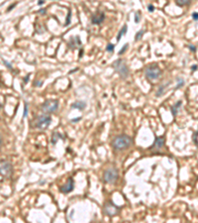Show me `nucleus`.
<instances>
[{"label":"nucleus","instance_id":"obj_13","mask_svg":"<svg viewBox=\"0 0 198 223\" xmlns=\"http://www.w3.org/2000/svg\"><path fill=\"white\" fill-rule=\"evenodd\" d=\"M86 107V103L83 101H76L72 104V108H75V109L83 110Z\"/></svg>","mask_w":198,"mask_h":223},{"label":"nucleus","instance_id":"obj_29","mask_svg":"<svg viewBox=\"0 0 198 223\" xmlns=\"http://www.w3.org/2000/svg\"><path fill=\"white\" fill-rule=\"evenodd\" d=\"M188 48H189V49H190L192 52H196V47H194V46H191V45H189V46H188Z\"/></svg>","mask_w":198,"mask_h":223},{"label":"nucleus","instance_id":"obj_17","mask_svg":"<svg viewBox=\"0 0 198 223\" xmlns=\"http://www.w3.org/2000/svg\"><path fill=\"white\" fill-rule=\"evenodd\" d=\"M168 84H169V82H168V83H166L165 85H162V86H160V89H159V91L157 92V97H160V95L165 93V86H168Z\"/></svg>","mask_w":198,"mask_h":223},{"label":"nucleus","instance_id":"obj_8","mask_svg":"<svg viewBox=\"0 0 198 223\" xmlns=\"http://www.w3.org/2000/svg\"><path fill=\"white\" fill-rule=\"evenodd\" d=\"M0 170H1V175L3 176H9L11 175V172H12V166L10 163L7 162V161L2 160Z\"/></svg>","mask_w":198,"mask_h":223},{"label":"nucleus","instance_id":"obj_9","mask_svg":"<svg viewBox=\"0 0 198 223\" xmlns=\"http://www.w3.org/2000/svg\"><path fill=\"white\" fill-rule=\"evenodd\" d=\"M73 187H74L73 179H72V178H69L66 184H64V185H61V187H60V190L63 193H69L73 190Z\"/></svg>","mask_w":198,"mask_h":223},{"label":"nucleus","instance_id":"obj_27","mask_svg":"<svg viewBox=\"0 0 198 223\" xmlns=\"http://www.w3.org/2000/svg\"><path fill=\"white\" fill-rule=\"evenodd\" d=\"M192 19L194 21H197L198 20V13H192Z\"/></svg>","mask_w":198,"mask_h":223},{"label":"nucleus","instance_id":"obj_11","mask_svg":"<svg viewBox=\"0 0 198 223\" xmlns=\"http://www.w3.org/2000/svg\"><path fill=\"white\" fill-rule=\"evenodd\" d=\"M81 45V42H80V39L78 36L76 37H72L69 42V46L72 49H75L76 47H78V46Z\"/></svg>","mask_w":198,"mask_h":223},{"label":"nucleus","instance_id":"obj_28","mask_svg":"<svg viewBox=\"0 0 198 223\" xmlns=\"http://www.w3.org/2000/svg\"><path fill=\"white\" fill-rule=\"evenodd\" d=\"M2 61H3V63H4V64H5V66H6V67H8V69H10V70H12V67L10 66V64H9V63H7V61H4V60H2Z\"/></svg>","mask_w":198,"mask_h":223},{"label":"nucleus","instance_id":"obj_19","mask_svg":"<svg viewBox=\"0 0 198 223\" xmlns=\"http://www.w3.org/2000/svg\"><path fill=\"white\" fill-rule=\"evenodd\" d=\"M144 33H145L144 30L139 31V32L136 34V36H135V41H139V40H141L142 37H143V35H144Z\"/></svg>","mask_w":198,"mask_h":223},{"label":"nucleus","instance_id":"obj_26","mask_svg":"<svg viewBox=\"0 0 198 223\" xmlns=\"http://www.w3.org/2000/svg\"><path fill=\"white\" fill-rule=\"evenodd\" d=\"M178 80H179V83H178L177 85H176V87H175V88H179V87H181V86L183 85V83H184L183 79H178Z\"/></svg>","mask_w":198,"mask_h":223},{"label":"nucleus","instance_id":"obj_25","mask_svg":"<svg viewBox=\"0 0 198 223\" xmlns=\"http://www.w3.org/2000/svg\"><path fill=\"white\" fill-rule=\"evenodd\" d=\"M128 44H126L125 46H124V47H123V49H121V50H120V51H119V55H122V54H124V53H125L126 52V50H127V48H128Z\"/></svg>","mask_w":198,"mask_h":223},{"label":"nucleus","instance_id":"obj_22","mask_svg":"<svg viewBox=\"0 0 198 223\" xmlns=\"http://www.w3.org/2000/svg\"><path fill=\"white\" fill-rule=\"evenodd\" d=\"M28 115V104L27 102H25V105H24V114H23V118L25 117H27Z\"/></svg>","mask_w":198,"mask_h":223},{"label":"nucleus","instance_id":"obj_20","mask_svg":"<svg viewBox=\"0 0 198 223\" xmlns=\"http://www.w3.org/2000/svg\"><path fill=\"white\" fill-rule=\"evenodd\" d=\"M193 142L195 143V145L198 147V130L193 134Z\"/></svg>","mask_w":198,"mask_h":223},{"label":"nucleus","instance_id":"obj_7","mask_svg":"<svg viewBox=\"0 0 198 223\" xmlns=\"http://www.w3.org/2000/svg\"><path fill=\"white\" fill-rule=\"evenodd\" d=\"M104 213L108 216H115L118 214L119 212V207L115 205L112 201H108L104 204Z\"/></svg>","mask_w":198,"mask_h":223},{"label":"nucleus","instance_id":"obj_21","mask_svg":"<svg viewBox=\"0 0 198 223\" xmlns=\"http://www.w3.org/2000/svg\"><path fill=\"white\" fill-rule=\"evenodd\" d=\"M140 15H141V12L140 11L136 12V14H135V22L136 23H139V21H140V19H141Z\"/></svg>","mask_w":198,"mask_h":223},{"label":"nucleus","instance_id":"obj_30","mask_svg":"<svg viewBox=\"0 0 198 223\" xmlns=\"http://www.w3.org/2000/svg\"><path fill=\"white\" fill-rule=\"evenodd\" d=\"M80 119H81V117H77V118H74L72 120V122H78L80 121Z\"/></svg>","mask_w":198,"mask_h":223},{"label":"nucleus","instance_id":"obj_3","mask_svg":"<svg viewBox=\"0 0 198 223\" xmlns=\"http://www.w3.org/2000/svg\"><path fill=\"white\" fill-rule=\"evenodd\" d=\"M113 67L115 69V70L119 73V76L122 77V79H126L127 76H129V69L128 67L126 66L125 61L121 59L115 61L113 63Z\"/></svg>","mask_w":198,"mask_h":223},{"label":"nucleus","instance_id":"obj_2","mask_svg":"<svg viewBox=\"0 0 198 223\" xmlns=\"http://www.w3.org/2000/svg\"><path fill=\"white\" fill-rule=\"evenodd\" d=\"M51 122H52L51 117L44 114V115H40L37 117V118H35V120H34V122H33V127L34 128L40 129V130H44L48 128Z\"/></svg>","mask_w":198,"mask_h":223},{"label":"nucleus","instance_id":"obj_10","mask_svg":"<svg viewBox=\"0 0 198 223\" xmlns=\"http://www.w3.org/2000/svg\"><path fill=\"white\" fill-rule=\"evenodd\" d=\"M105 19V15L103 12H97L96 14H94L91 18V22L93 24H101Z\"/></svg>","mask_w":198,"mask_h":223},{"label":"nucleus","instance_id":"obj_23","mask_svg":"<svg viewBox=\"0 0 198 223\" xmlns=\"http://www.w3.org/2000/svg\"><path fill=\"white\" fill-rule=\"evenodd\" d=\"M70 14H72V10L69 9V16H67V18H66V24H64V26L69 25V23H70Z\"/></svg>","mask_w":198,"mask_h":223},{"label":"nucleus","instance_id":"obj_32","mask_svg":"<svg viewBox=\"0 0 198 223\" xmlns=\"http://www.w3.org/2000/svg\"><path fill=\"white\" fill-rule=\"evenodd\" d=\"M42 84V81H39V82H35V85H41Z\"/></svg>","mask_w":198,"mask_h":223},{"label":"nucleus","instance_id":"obj_14","mask_svg":"<svg viewBox=\"0 0 198 223\" xmlns=\"http://www.w3.org/2000/svg\"><path fill=\"white\" fill-rule=\"evenodd\" d=\"M181 106V101H177L174 105H172V106L171 107V113L173 116H176V114H177V111L179 109V107Z\"/></svg>","mask_w":198,"mask_h":223},{"label":"nucleus","instance_id":"obj_35","mask_svg":"<svg viewBox=\"0 0 198 223\" xmlns=\"http://www.w3.org/2000/svg\"><path fill=\"white\" fill-rule=\"evenodd\" d=\"M191 69H192V70H196V69H197V67H196V66H195V67H191Z\"/></svg>","mask_w":198,"mask_h":223},{"label":"nucleus","instance_id":"obj_16","mask_svg":"<svg viewBox=\"0 0 198 223\" xmlns=\"http://www.w3.org/2000/svg\"><path fill=\"white\" fill-rule=\"evenodd\" d=\"M58 139H64V137L60 134V133H54V135H52V143L55 145L58 142Z\"/></svg>","mask_w":198,"mask_h":223},{"label":"nucleus","instance_id":"obj_31","mask_svg":"<svg viewBox=\"0 0 198 223\" xmlns=\"http://www.w3.org/2000/svg\"><path fill=\"white\" fill-rule=\"evenodd\" d=\"M148 11H150V12H153V11H154L153 5H150V6H148Z\"/></svg>","mask_w":198,"mask_h":223},{"label":"nucleus","instance_id":"obj_24","mask_svg":"<svg viewBox=\"0 0 198 223\" xmlns=\"http://www.w3.org/2000/svg\"><path fill=\"white\" fill-rule=\"evenodd\" d=\"M113 50H114V45H112V44H109V45H107V47H106V51L107 52H113Z\"/></svg>","mask_w":198,"mask_h":223},{"label":"nucleus","instance_id":"obj_4","mask_svg":"<svg viewBox=\"0 0 198 223\" xmlns=\"http://www.w3.org/2000/svg\"><path fill=\"white\" fill-rule=\"evenodd\" d=\"M119 178V172L116 168H109L104 172L103 179L107 184H114Z\"/></svg>","mask_w":198,"mask_h":223},{"label":"nucleus","instance_id":"obj_33","mask_svg":"<svg viewBox=\"0 0 198 223\" xmlns=\"http://www.w3.org/2000/svg\"><path fill=\"white\" fill-rule=\"evenodd\" d=\"M28 80H29V76H27V77H26V79H25V82H27V81H28Z\"/></svg>","mask_w":198,"mask_h":223},{"label":"nucleus","instance_id":"obj_18","mask_svg":"<svg viewBox=\"0 0 198 223\" xmlns=\"http://www.w3.org/2000/svg\"><path fill=\"white\" fill-rule=\"evenodd\" d=\"M175 2L178 6H184V5L189 4L190 0H175Z\"/></svg>","mask_w":198,"mask_h":223},{"label":"nucleus","instance_id":"obj_1","mask_svg":"<svg viewBox=\"0 0 198 223\" xmlns=\"http://www.w3.org/2000/svg\"><path fill=\"white\" fill-rule=\"evenodd\" d=\"M132 138L128 135H118L113 139L112 146L117 151H122L129 148L132 144Z\"/></svg>","mask_w":198,"mask_h":223},{"label":"nucleus","instance_id":"obj_15","mask_svg":"<svg viewBox=\"0 0 198 223\" xmlns=\"http://www.w3.org/2000/svg\"><path fill=\"white\" fill-rule=\"evenodd\" d=\"M127 30H128V27H127V25H124L122 29L120 30V32H119V34H118V36H117V41L119 42V41H120V39H121V37L124 36V35H126Z\"/></svg>","mask_w":198,"mask_h":223},{"label":"nucleus","instance_id":"obj_6","mask_svg":"<svg viewBox=\"0 0 198 223\" xmlns=\"http://www.w3.org/2000/svg\"><path fill=\"white\" fill-rule=\"evenodd\" d=\"M58 101L50 99V100L45 101L44 103H43V105L41 106V109L45 114H49V113L55 112V111L58 109Z\"/></svg>","mask_w":198,"mask_h":223},{"label":"nucleus","instance_id":"obj_12","mask_svg":"<svg viewBox=\"0 0 198 223\" xmlns=\"http://www.w3.org/2000/svg\"><path fill=\"white\" fill-rule=\"evenodd\" d=\"M165 145V138L163 137H156V140H154V145L151 146V148H156V149H160L163 147Z\"/></svg>","mask_w":198,"mask_h":223},{"label":"nucleus","instance_id":"obj_34","mask_svg":"<svg viewBox=\"0 0 198 223\" xmlns=\"http://www.w3.org/2000/svg\"><path fill=\"white\" fill-rule=\"evenodd\" d=\"M43 3H44V1H43V0H41V1H40V2H39V4H40V5H42V4H43Z\"/></svg>","mask_w":198,"mask_h":223},{"label":"nucleus","instance_id":"obj_5","mask_svg":"<svg viewBox=\"0 0 198 223\" xmlns=\"http://www.w3.org/2000/svg\"><path fill=\"white\" fill-rule=\"evenodd\" d=\"M160 74H162V70L157 64H151V66L147 67L146 70H145V76L150 80L159 79Z\"/></svg>","mask_w":198,"mask_h":223}]
</instances>
